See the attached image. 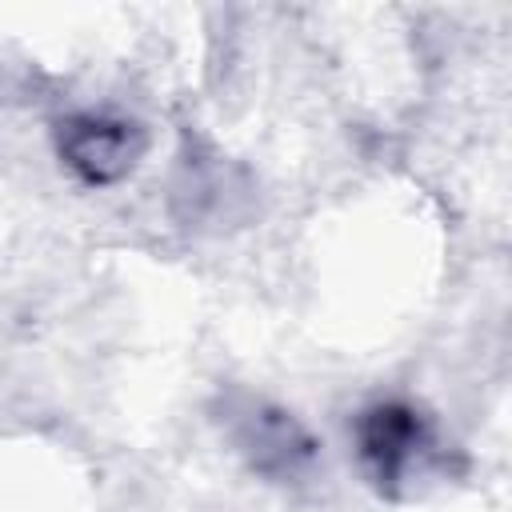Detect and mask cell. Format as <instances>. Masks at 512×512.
Returning <instances> with one entry per match:
<instances>
[{"label": "cell", "instance_id": "cell-1", "mask_svg": "<svg viewBox=\"0 0 512 512\" xmlns=\"http://www.w3.org/2000/svg\"><path fill=\"white\" fill-rule=\"evenodd\" d=\"M144 128L128 116L112 112H76L60 120L56 128V152L60 160L84 180V184H116L124 180L136 160L144 156Z\"/></svg>", "mask_w": 512, "mask_h": 512}, {"label": "cell", "instance_id": "cell-2", "mask_svg": "<svg viewBox=\"0 0 512 512\" xmlns=\"http://www.w3.org/2000/svg\"><path fill=\"white\" fill-rule=\"evenodd\" d=\"M356 440H360V456L368 460V468L376 472L380 484H396L408 476V468L416 464V456H424L428 448V424L412 404L388 400V404H372L360 424H356Z\"/></svg>", "mask_w": 512, "mask_h": 512}, {"label": "cell", "instance_id": "cell-3", "mask_svg": "<svg viewBox=\"0 0 512 512\" xmlns=\"http://www.w3.org/2000/svg\"><path fill=\"white\" fill-rule=\"evenodd\" d=\"M236 440L264 476H296L316 456L312 436L292 420V412H280L272 404H252L240 416Z\"/></svg>", "mask_w": 512, "mask_h": 512}]
</instances>
